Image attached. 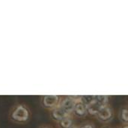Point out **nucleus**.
<instances>
[{
  "instance_id": "nucleus-1",
  "label": "nucleus",
  "mask_w": 128,
  "mask_h": 128,
  "mask_svg": "<svg viewBox=\"0 0 128 128\" xmlns=\"http://www.w3.org/2000/svg\"><path fill=\"white\" fill-rule=\"evenodd\" d=\"M9 118L11 122L16 124H26L30 118L29 109L25 104H16L10 109Z\"/></svg>"
},
{
  "instance_id": "nucleus-2",
  "label": "nucleus",
  "mask_w": 128,
  "mask_h": 128,
  "mask_svg": "<svg viewBox=\"0 0 128 128\" xmlns=\"http://www.w3.org/2000/svg\"><path fill=\"white\" fill-rule=\"evenodd\" d=\"M58 98L56 95L44 96L42 99V103L45 107H52L58 103Z\"/></svg>"
},
{
  "instance_id": "nucleus-3",
  "label": "nucleus",
  "mask_w": 128,
  "mask_h": 128,
  "mask_svg": "<svg viewBox=\"0 0 128 128\" xmlns=\"http://www.w3.org/2000/svg\"><path fill=\"white\" fill-rule=\"evenodd\" d=\"M62 108L68 113L71 112L75 108V103L70 98H66L62 103Z\"/></svg>"
},
{
  "instance_id": "nucleus-4",
  "label": "nucleus",
  "mask_w": 128,
  "mask_h": 128,
  "mask_svg": "<svg viewBox=\"0 0 128 128\" xmlns=\"http://www.w3.org/2000/svg\"><path fill=\"white\" fill-rule=\"evenodd\" d=\"M52 116L55 119L62 120L63 118H65V117L67 116V112L62 107L57 108V109L54 110V111L52 112Z\"/></svg>"
},
{
  "instance_id": "nucleus-5",
  "label": "nucleus",
  "mask_w": 128,
  "mask_h": 128,
  "mask_svg": "<svg viewBox=\"0 0 128 128\" xmlns=\"http://www.w3.org/2000/svg\"><path fill=\"white\" fill-rule=\"evenodd\" d=\"M101 107H102V106L98 102H97L96 100H94L89 105H88V111L91 114L98 113V112L100 111Z\"/></svg>"
},
{
  "instance_id": "nucleus-6",
  "label": "nucleus",
  "mask_w": 128,
  "mask_h": 128,
  "mask_svg": "<svg viewBox=\"0 0 128 128\" xmlns=\"http://www.w3.org/2000/svg\"><path fill=\"white\" fill-rule=\"evenodd\" d=\"M99 116L103 119H108L111 116V111L107 107H101L100 111L98 112Z\"/></svg>"
},
{
  "instance_id": "nucleus-7",
  "label": "nucleus",
  "mask_w": 128,
  "mask_h": 128,
  "mask_svg": "<svg viewBox=\"0 0 128 128\" xmlns=\"http://www.w3.org/2000/svg\"><path fill=\"white\" fill-rule=\"evenodd\" d=\"M75 110H76L77 114H79L80 116H82L86 112V106H85L84 104L79 103L75 106Z\"/></svg>"
},
{
  "instance_id": "nucleus-8",
  "label": "nucleus",
  "mask_w": 128,
  "mask_h": 128,
  "mask_svg": "<svg viewBox=\"0 0 128 128\" xmlns=\"http://www.w3.org/2000/svg\"><path fill=\"white\" fill-rule=\"evenodd\" d=\"M72 122L70 118H63L61 122V125L64 128H70L71 126Z\"/></svg>"
},
{
  "instance_id": "nucleus-9",
  "label": "nucleus",
  "mask_w": 128,
  "mask_h": 128,
  "mask_svg": "<svg viewBox=\"0 0 128 128\" xmlns=\"http://www.w3.org/2000/svg\"><path fill=\"white\" fill-rule=\"evenodd\" d=\"M94 100L98 102L101 106H103L106 103L107 98L106 96H96V97H94Z\"/></svg>"
},
{
  "instance_id": "nucleus-10",
  "label": "nucleus",
  "mask_w": 128,
  "mask_h": 128,
  "mask_svg": "<svg viewBox=\"0 0 128 128\" xmlns=\"http://www.w3.org/2000/svg\"><path fill=\"white\" fill-rule=\"evenodd\" d=\"M82 100L83 101V103L85 104L89 105L92 102H93L94 100V98L92 96H83L82 98Z\"/></svg>"
},
{
  "instance_id": "nucleus-11",
  "label": "nucleus",
  "mask_w": 128,
  "mask_h": 128,
  "mask_svg": "<svg viewBox=\"0 0 128 128\" xmlns=\"http://www.w3.org/2000/svg\"><path fill=\"white\" fill-rule=\"evenodd\" d=\"M122 116L124 121L128 122V110H124L122 112Z\"/></svg>"
},
{
  "instance_id": "nucleus-12",
  "label": "nucleus",
  "mask_w": 128,
  "mask_h": 128,
  "mask_svg": "<svg viewBox=\"0 0 128 128\" xmlns=\"http://www.w3.org/2000/svg\"><path fill=\"white\" fill-rule=\"evenodd\" d=\"M93 128L92 126H90V125H87V126H85V127H83V128Z\"/></svg>"
},
{
  "instance_id": "nucleus-13",
  "label": "nucleus",
  "mask_w": 128,
  "mask_h": 128,
  "mask_svg": "<svg viewBox=\"0 0 128 128\" xmlns=\"http://www.w3.org/2000/svg\"><path fill=\"white\" fill-rule=\"evenodd\" d=\"M70 128H71V127H70Z\"/></svg>"
},
{
  "instance_id": "nucleus-14",
  "label": "nucleus",
  "mask_w": 128,
  "mask_h": 128,
  "mask_svg": "<svg viewBox=\"0 0 128 128\" xmlns=\"http://www.w3.org/2000/svg\"><path fill=\"white\" fill-rule=\"evenodd\" d=\"M128 128V127H126V128Z\"/></svg>"
},
{
  "instance_id": "nucleus-15",
  "label": "nucleus",
  "mask_w": 128,
  "mask_h": 128,
  "mask_svg": "<svg viewBox=\"0 0 128 128\" xmlns=\"http://www.w3.org/2000/svg\"></svg>"
}]
</instances>
